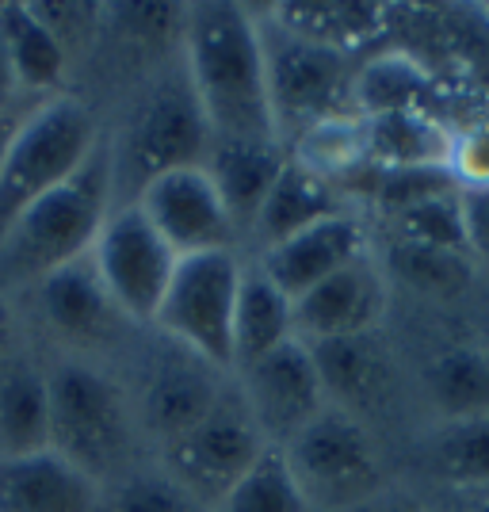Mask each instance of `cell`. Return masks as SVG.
<instances>
[{"instance_id": "obj_1", "label": "cell", "mask_w": 489, "mask_h": 512, "mask_svg": "<svg viewBox=\"0 0 489 512\" xmlns=\"http://www.w3.org/2000/svg\"><path fill=\"white\" fill-rule=\"evenodd\" d=\"M184 65L211 138H279L264 43L249 8L230 0L188 4Z\"/></svg>"}, {"instance_id": "obj_2", "label": "cell", "mask_w": 489, "mask_h": 512, "mask_svg": "<svg viewBox=\"0 0 489 512\" xmlns=\"http://www.w3.org/2000/svg\"><path fill=\"white\" fill-rule=\"evenodd\" d=\"M115 195L111 146H96L81 169L27 211L0 237V287L43 283L58 268L92 253Z\"/></svg>"}, {"instance_id": "obj_3", "label": "cell", "mask_w": 489, "mask_h": 512, "mask_svg": "<svg viewBox=\"0 0 489 512\" xmlns=\"http://www.w3.org/2000/svg\"><path fill=\"white\" fill-rule=\"evenodd\" d=\"M96 146V123L81 100L54 96L50 104L35 107L0 165V237L35 199L81 169Z\"/></svg>"}, {"instance_id": "obj_4", "label": "cell", "mask_w": 489, "mask_h": 512, "mask_svg": "<svg viewBox=\"0 0 489 512\" xmlns=\"http://www.w3.org/2000/svg\"><path fill=\"white\" fill-rule=\"evenodd\" d=\"M211 153V127L195 100V88L184 77H165L149 88L142 104L134 107L127 130L119 138L115 157V188H127L134 199L149 180L176 169L207 165Z\"/></svg>"}, {"instance_id": "obj_5", "label": "cell", "mask_w": 489, "mask_h": 512, "mask_svg": "<svg viewBox=\"0 0 489 512\" xmlns=\"http://www.w3.org/2000/svg\"><path fill=\"white\" fill-rule=\"evenodd\" d=\"M279 451L310 509H356L383 490V459L348 409L325 406Z\"/></svg>"}, {"instance_id": "obj_6", "label": "cell", "mask_w": 489, "mask_h": 512, "mask_svg": "<svg viewBox=\"0 0 489 512\" xmlns=\"http://www.w3.org/2000/svg\"><path fill=\"white\" fill-rule=\"evenodd\" d=\"M50 451L88 478L115 474L130 451V413L119 386L92 367H58L50 379Z\"/></svg>"}, {"instance_id": "obj_7", "label": "cell", "mask_w": 489, "mask_h": 512, "mask_svg": "<svg viewBox=\"0 0 489 512\" xmlns=\"http://www.w3.org/2000/svg\"><path fill=\"white\" fill-rule=\"evenodd\" d=\"M237 291H241V264L234 249L180 256L153 321L203 363L234 367Z\"/></svg>"}, {"instance_id": "obj_8", "label": "cell", "mask_w": 489, "mask_h": 512, "mask_svg": "<svg viewBox=\"0 0 489 512\" xmlns=\"http://www.w3.org/2000/svg\"><path fill=\"white\" fill-rule=\"evenodd\" d=\"M260 43H264L268 100H272L279 142L295 138L298 130H306L325 115L352 111L348 92H352L356 69L348 62V54L302 43L276 23H268V31H260Z\"/></svg>"}, {"instance_id": "obj_9", "label": "cell", "mask_w": 489, "mask_h": 512, "mask_svg": "<svg viewBox=\"0 0 489 512\" xmlns=\"http://www.w3.org/2000/svg\"><path fill=\"white\" fill-rule=\"evenodd\" d=\"M272 448L256 428L253 413L241 398H218V406L165 444L169 478L184 493H192L203 509H211L256 467V459Z\"/></svg>"}, {"instance_id": "obj_10", "label": "cell", "mask_w": 489, "mask_h": 512, "mask_svg": "<svg viewBox=\"0 0 489 512\" xmlns=\"http://www.w3.org/2000/svg\"><path fill=\"white\" fill-rule=\"evenodd\" d=\"M88 256L104 279L115 310L138 321L157 318V306L169 291L180 256L172 253L169 241L149 226V218L134 203L107 214L104 230Z\"/></svg>"}, {"instance_id": "obj_11", "label": "cell", "mask_w": 489, "mask_h": 512, "mask_svg": "<svg viewBox=\"0 0 489 512\" xmlns=\"http://www.w3.org/2000/svg\"><path fill=\"white\" fill-rule=\"evenodd\" d=\"M130 203L146 214L149 226L169 241V249L176 256L234 249L237 226L218 188H214L211 172L203 165L165 172V176L149 180L138 192V199H130Z\"/></svg>"}, {"instance_id": "obj_12", "label": "cell", "mask_w": 489, "mask_h": 512, "mask_svg": "<svg viewBox=\"0 0 489 512\" xmlns=\"http://www.w3.org/2000/svg\"><path fill=\"white\" fill-rule=\"evenodd\" d=\"M241 371H245L241 402L253 413L264 440L276 448H283L298 428H306L325 409V390H321L314 356L298 337L272 348L268 356H260Z\"/></svg>"}, {"instance_id": "obj_13", "label": "cell", "mask_w": 489, "mask_h": 512, "mask_svg": "<svg viewBox=\"0 0 489 512\" xmlns=\"http://www.w3.org/2000/svg\"><path fill=\"white\" fill-rule=\"evenodd\" d=\"M383 314L386 279L375 268V260L363 256L295 299V337L302 344L363 337V333H375Z\"/></svg>"}, {"instance_id": "obj_14", "label": "cell", "mask_w": 489, "mask_h": 512, "mask_svg": "<svg viewBox=\"0 0 489 512\" xmlns=\"http://www.w3.org/2000/svg\"><path fill=\"white\" fill-rule=\"evenodd\" d=\"M363 256H367L363 222L356 214L337 211L314 222V226H306L302 234L287 237L276 249H264L260 268L287 299L295 302L329 276H337L341 268L363 260Z\"/></svg>"}, {"instance_id": "obj_15", "label": "cell", "mask_w": 489, "mask_h": 512, "mask_svg": "<svg viewBox=\"0 0 489 512\" xmlns=\"http://www.w3.org/2000/svg\"><path fill=\"white\" fill-rule=\"evenodd\" d=\"M287 165V146L279 138H211L207 165L214 188L234 218L237 234L253 230L256 214Z\"/></svg>"}, {"instance_id": "obj_16", "label": "cell", "mask_w": 489, "mask_h": 512, "mask_svg": "<svg viewBox=\"0 0 489 512\" xmlns=\"http://www.w3.org/2000/svg\"><path fill=\"white\" fill-rule=\"evenodd\" d=\"M0 512H100L96 478L58 451L0 459Z\"/></svg>"}, {"instance_id": "obj_17", "label": "cell", "mask_w": 489, "mask_h": 512, "mask_svg": "<svg viewBox=\"0 0 489 512\" xmlns=\"http://www.w3.org/2000/svg\"><path fill=\"white\" fill-rule=\"evenodd\" d=\"M386 20H390V8L367 4V0H298V4L272 8V23L287 35L348 58L352 50L375 43L386 31Z\"/></svg>"}, {"instance_id": "obj_18", "label": "cell", "mask_w": 489, "mask_h": 512, "mask_svg": "<svg viewBox=\"0 0 489 512\" xmlns=\"http://www.w3.org/2000/svg\"><path fill=\"white\" fill-rule=\"evenodd\" d=\"M314 367H318L321 390L333 394L337 402L352 409L375 406L383 402L390 390V356L375 341V333L363 337H341V341H318L306 344Z\"/></svg>"}, {"instance_id": "obj_19", "label": "cell", "mask_w": 489, "mask_h": 512, "mask_svg": "<svg viewBox=\"0 0 489 512\" xmlns=\"http://www.w3.org/2000/svg\"><path fill=\"white\" fill-rule=\"evenodd\" d=\"M432 96H436V81L425 62H417L405 50H386L352 73L348 107L363 119H375V115H398V111H432Z\"/></svg>"}, {"instance_id": "obj_20", "label": "cell", "mask_w": 489, "mask_h": 512, "mask_svg": "<svg viewBox=\"0 0 489 512\" xmlns=\"http://www.w3.org/2000/svg\"><path fill=\"white\" fill-rule=\"evenodd\" d=\"M39 295H43L46 321L69 341H100L111 329L115 302L107 295L92 256H81V260L58 268L54 276H46L39 283Z\"/></svg>"}, {"instance_id": "obj_21", "label": "cell", "mask_w": 489, "mask_h": 512, "mask_svg": "<svg viewBox=\"0 0 489 512\" xmlns=\"http://www.w3.org/2000/svg\"><path fill=\"white\" fill-rule=\"evenodd\" d=\"M218 386H214L211 371L203 363L172 360L157 367L146 383V425L157 432L161 444H172L176 436H184L195 428L214 406H218Z\"/></svg>"}, {"instance_id": "obj_22", "label": "cell", "mask_w": 489, "mask_h": 512, "mask_svg": "<svg viewBox=\"0 0 489 512\" xmlns=\"http://www.w3.org/2000/svg\"><path fill=\"white\" fill-rule=\"evenodd\" d=\"M287 161L337 188V184L352 180L356 172L371 165V153H367V119L356 115V111L325 115V119L310 123V127L298 130L295 138H291Z\"/></svg>"}, {"instance_id": "obj_23", "label": "cell", "mask_w": 489, "mask_h": 512, "mask_svg": "<svg viewBox=\"0 0 489 512\" xmlns=\"http://www.w3.org/2000/svg\"><path fill=\"white\" fill-rule=\"evenodd\" d=\"M455 130L436 111H398L367 119V153L375 169H432L451 161Z\"/></svg>"}, {"instance_id": "obj_24", "label": "cell", "mask_w": 489, "mask_h": 512, "mask_svg": "<svg viewBox=\"0 0 489 512\" xmlns=\"http://www.w3.org/2000/svg\"><path fill=\"white\" fill-rule=\"evenodd\" d=\"M287 341H295V302L264 276V268L241 272L234 314V367H249Z\"/></svg>"}, {"instance_id": "obj_25", "label": "cell", "mask_w": 489, "mask_h": 512, "mask_svg": "<svg viewBox=\"0 0 489 512\" xmlns=\"http://www.w3.org/2000/svg\"><path fill=\"white\" fill-rule=\"evenodd\" d=\"M337 211H341L337 188L287 161L283 172H279V180L272 184L268 199H264L260 214H256L253 234L256 241H264V249H276L287 237L302 234L306 226H314V222H321V218H329V214Z\"/></svg>"}, {"instance_id": "obj_26", "label": "cell", "mask_w": 489, "mask_h": 512, "mask_svg": "<svg viewBox=\"0 0 489 512\" xmlns=\"http://www.w3.org/2000/svg\"><path fill=\"white\" fill-rule=\"evenodd\" d=\"M0 46L20 88L50 92L62 85L69 54L31 4H0Z\"/></svg>"}, {"instance_id": "obj_27", "label": "cell", "mask_w": 489, "mask_h": 512, "mask_svg": "<svg viewBox=\"0 0 489 512\" xmlns=\"http://www.w3.org/2000/svg\"><path fill=\"white\" fill-rule=\"evenodd\" d=\"M50 451V390L31 367L0 371V459Z\"/></svg>"}, {"instance_id": "obj_28", "label": "cell", "mask_w": 489, "mask_h": 512, "mask_svg": "<svg viewBox=\"0 0 489 512\" xmlns=\"http://www.w3.org/2000/svg\"><path fill=\"white\" fill-rule=\"evenodd\" d=\"M428 402L447 421L489 417V352L474 344H455L436 352L425 371Z\"/></svg>"}, {"instance_id": "obj_29", "label": "cell", "mask_w": 489, "mask_h": 512, "mask_svg": "<svg viewBox=\"0 0 489 512\" xmlns=\"http://www.w3.org/2000/svg\"><path fill=\"white\" fill-rule=\"evenodd\" d=\"M432 470L455 490H489V417L447 421L432 440Z\"/></svg>"}, {"instance_id": "obj_30", "label": "cell", "mask_w": 489, "mask_h": 512, "mask_svg": "<svg viewBox=\"0 0 489 512\" xmlns=\"http://www.w3.org/2000/svg\"><path fill=\"white\" fill-rule=\"evenodd\" d=\"M214 512H314L298 490L295 474L287 467L283 451L272 444L256 459V467L226 493Z\"/></svg>"}, {"instance_id": "obj_31", "label": "cell", "mask_w": 489, "mask_h": 512, "mask_svg": "<svg viewBox=\"0 0 489 512\" xmlns=\"http://www.w3.org/2000/svg\"><path fill=\"white\" fill-rule=\"evenodd\" d=\"M386 268L394 276L409 283L421 295H436V299H455L463 295L474 279V256L440 253V249H425V245H409V241H394L386 253Z\"/></svg>"}, {"instance_id": "obj_32", "label": "cell", "mask_w": 489, "mask_h": 512, "mask_svg": "<svg viewBox=\"0 0 489 512\" xmlns=\"http://www.w3.org/2000/svg\"><path fill=\"white\" fill-rule=\"evenodd\" d=\"M390 226H394V241H409V245H425V249H440V253L470 256L463 192L436 195L428 203H417L409 211L394 214Z\"/></svg>"}, {"instance_id": "obj_33", "label": "cell", "mask_w": 489, "mask_h": 512, "mask_svg": "<svg viewBox=\"0 0 489 512\" xmlns=\"http://www.w3.org/2000/svg\"><path fill=\"white\" fill-rule=\"evenodd\" d=\"M463 192L459 180L451 176L447 165H432V169H375V188H371V199L375 207L394 218V214L409 211L417 203H428L436 195H451Z\"/></svg>"}, {"instance_id": "obj_34", "label": "cell", "mask_w": 489, "mask_h": 512, "mask_svg": "<svg viewBox=\"0 0 489 512\" xmlns=\"http://www.w3.org/2000/svg\"><path fill=\"white\" fill-rule=\"evenodd\" d=\"M104 512H211L184 493L169 474H138L111 493Z\"/></svg>"}, {"instance_id": "obj_35", "label": "cell", "mask_w": 489, "mask_h": 512, "mask_svg": "<svg viewBox=\"0 0 489 512\" xmlns=\"http://www.w3.org/2000/svg\"><path fill=\"white\" fill-rule=\"evenodd\" d=\"M104 12L123 23L119 31H127L130 39H138V43L165 46L172 39L184 43L188 4H115V8H104Z\"/></svg>"}, {"instance_id": "obj_36", "label": "cell", "mask_w": 489, "mask_h": 512, "mask_svg": "<svg viewBox=\"0 0 489 512\" xmlns=\"http://www.w3.org/2000/svg\"><path fill=\"white\" fill-rule=\"evenodd\" d=\"M447 169H451V176L459 180L463 192L489 188V119L470 123V127H463L459 134H455Z\"/></svg>"}, {"instance_id": "obj_37", "label": "cell", "mask_w": 489, "mask_h": 512, "mask_svg": "<svg viewBox=\"0 0 489 512\" xmlns=\"http://www.w3.org/2000/svg\"><path fill=\"white\" fill-rule=\"evenodd\" d=\"M35 8V16L54 31V39L65 46V54H69V46H81L92 39V31H96V20L104 16V8L100 4H31Z\"/></svg>"}, {"instance_id": "obj_38", "label": "cell", "mask_w": 489, "mask_h": 512, "mask_svg": "<svg viewBox=\"0 0 489 512\" xmlns=\"http://www.w3.org/2000/svg\"><path fill=\"white\" fill-rule=\"evenodd\" d=\"M463 214H467L470 256H482V260H489V188L463 192Z\"/></svg>"}, {"instance_id": "obj_39", "label": "cell", "mask_w": 489, "mask_h": 512, "mask_svg": "<svg viewBox=\"0 0 489 512\" xmlns=\"http://www.w3.org/2000/svg\"><path fill=\"white\" fill-rule=\"evenodd\" d=\"M20 92V85H16V77H12V65H8V58H4V46H0V115L8 111V104H12V96Z\"/></svg>"}, {"instance_id": "obj_40", "label": "cell", "mask_w": 489, "mask_h": 512, "mask_svg": "<svg viewBox=\"0 0 489 512\" xmlns=\"http://www.w3.org/2000/svg\"><path fill=\"white\" fill-rule=\"evenodd\" d=\"M23 119H27V115H12V111H4V115H0V165H4V157H8V146H12L16 130L23 127Z\"/></svg>"}, {"instance_id": "obj_41", "label": "cell", "mask_w": 489, "mask_h": 512, "mask_svg": "<svg viewBox=\"0 0 489 512\" xmlns=\"http://www.w3.org/2000/svg\"><path fill=\"white\" fill-rule=\"evenodd\" d=\"M12 341H16V325H12V314H8V306L0 302V360H8V352H12Z\"/></svg>"}, {"instance_id": "obj_42", "label": "cell", "mask_w": 489, "mask_h": 512, "mask_svg": "<svg viewBox=\"0 0 489 512\" xmlns=\"http://www.w3.org/2000/svg\"><path fill=\"white\" fill-rule=\"evenodd\" d=\"M463 512H489V490H478L470 497V505Z\"/></svg>"}, {"instance_id": "obj_43", "label": "cell", "mask_w": 489, "mask_h": 512, "mask_svg": "<svg viewBox=\"0 0 489 512\" xmlns=\"http://www.w3.org/2000/svg\"><path fill=\"white\" fill-rule=\"evenodd\" d=\"M386 512H425V509H421V505H405L402 501V505H390Z\"/></svg>"}, {"instance_id": "obj_44", "label": "cell", "mask_w": 489, "mask_h": 512, "mask_svg": "<svg viewBox=\"0 0 489 512\" xmlns=\"http://www.w3.org/2000/svg\"><path fill=\"white\" fill-rule=\"evenodd\" d=\"M482 16H489V4H486V8H482Z\"/></svg>"}]
</instances>
